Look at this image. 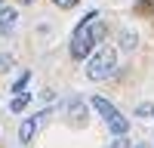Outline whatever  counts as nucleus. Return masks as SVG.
<instances>
[{
    "mask_svg": "<svg viewBox=\"0 0 154 148\" xmlns=\"http://www.w3.org/2000/svg\"><path fill=\"white\" fill-rule=\"evenodd\" d=\"M105 37V25H102L99 9H89L80 19V25L71 34V59H89L96 53V43Z\"/></svg>",
    "mask_w": 154,
    "mask_h": 148,
    "instance_id": "obj_1",
    "label": "nucleus"
},
{
    "mask_svg": "<svg viewBox=\"0 0 154 148\" xmlns=\"http://www.w3.org/2000/svg\"><path fill=\"white\" fill-rule=\"evenodd\" d=\"M114 71H117V53L111 46H102L86 59V77L89 80H108V77H114Z\"/></svg>",
    "mask_w": 154,
    "mask_h": 148,
    "instance_id": "obj_2",
    "label": "nucleus"
},
{
    "mask_svg": "<svg viewBox=\"0 0 154 148\" xmlns=\"http://www.w3.org/2000/svg\"><path fill=\"white\" fill-rule=\"evenodd\" d=\"M93 108H96V114H99L102 120L108 123V130H111L114 136H126V133H130V120H126V117L120 114V111H117V108H114V105L108 102V99L93 96Z\"/></svg>",
    "mask_w": 154,
    "mask_h": 148,
    "instance_id": "obj_3",
    "label": "nucleus"
},
{
    "mask_svg": "<svg viewBox=\"0 0 154 148\" xmlns=\"http://www.w3.org/2000/svg\"><path fill=\"white\" fill-rule=\"evenodd\" d=\"M43 117H49V111H37V114H28L22 120V127H19V142L22 145H28L31 139H34V133H37V127L43 123Z\"/></svg>",
    "mask_w": 154,
    "mask_h": 148,
    "instance_id": "obj_4",
    "label": "nucleus"
},
{
    "mask_svg": "<svg viewBox=\"0 0 154 148\" xmlns=\"http://www.w3.org/2000/svg\"><path fill=\"white\" fill-rule=\"evenodd\" d=\"M16 22H19V9L16 6H0V37L16 28Z\"/></svg>",
    "mask_w": 154,
    "mask_h": 148,
    "instance_id": "obj_5",
    "label": "nucleus"
},
{
    "mask_svg": "<svg viewBox=\"0 0 154 148\" xmlns=\"http://www.w3.org/2000/svg\"><path fill=\"white\" fill-rule=\"evenodd\" d=\"M28 102H31V96H16V99H12V102H9V108L16 111V114H22V111L28 108Z\"/></svg>",
    "mask_w": 154,
    "mask_h": 148,
    "instance_id": "obj_6",
    "label": "nucleus"
},
{
    "mask_svg": "<svg viewBox=\"0 0 154 148\" xmlns=\"http://www.w3.org/2000/svg\"><path fill=\"white\" fill-rule=\"evenodd\" d=\"M28 80H31V71H22V77L12 83V93H16V96H22V93H25V86H28Z\"/></svg>",
    "mask_w": 154,
    "mask_h": 148,
    "instance_id": "obj_7",
    "label": "nucleus"
},
{
    "mask_svg": "<svg viewBox=\"0 0 154 148\" xmlns=\"http://www.w3.org/2000/svg\"><path fill=\"white\" fill-rule=\"evenodd\" d=\"M120 46H123V49H136V34H133V31H123V34H120Z\"/></svg>",
    "mask_w": 154,
    "mask_h": 148,
    "instance_id": "obj_8",
    "label": "nucleus"
},
{
    "mask_svg": "<svg viewBox=\"0 0 154 148\" xmlns=\"http://www.w3.org/2000/svg\"><path fill=\"white\" fill-rule=\"evenodd\" d=\"M136 114H139V117H154V105H151V102H142V105L136 108Z\"/></svg>",
    "mask_w": 154,
    "mask_h": 148,
    "instance_id": "obj_9",
    "label": "nucleus"
},
{
    "mask_svg": "<svg viewBox=\"0 0 154 148\" xmlns=\"http://www.w3.org/2000/svg\"><path fill=\"white\" fill-rule=\"evenodd\" d=\"M108 148H130V139H126V136H117V139H114Z\"/></svg>",
    "mask_w": 154,
    "mask_h": 148,
    "instance_id": "obj_10",
    "label": "nucleus"
},
{
    "mask_svg": "<svg viewBox=\"0 0 154 148\" xmlns=\"http://www.w3.org/2000/svg\"><path fill=\"white\" fill-rule=\"evenodd\" d=\"M139 9H145V12H154V0H139Z\"/></svg>",
    "mask_w": 154,
    "mask_h": 148,
    "instance_id": "obj_11",
    "label": "nucleus"
},
{
    "mask_svg": "<svg viewBox=\"0 0 154 148\" xmlns=\"http://www.w3.org/2000/svg\"><path fill=\"white\" fill-rule=\"evenodd\" d=\"M53 3H56V6H62V9H71L77 0H53Z\"/></svg>",
    "mask_w": 154,
    "mask_h": 148,
    "instance_id": "obj_12",
    "label": "nucleus"
},
{
    "mask_svg": "<svg viewBox=\"0 0 154 148\" xmlns=\"http://www.w3.org/2000/svg\"><path fill=\"white\" fill-rule=\"evenodd\" d=\"M22 3H34V0H22Z\"/></svg>",
    "mask_w": 154,
    "mask_h": 148,
    "instance_id": "obj_13",
    "label": "nucleus"
},
{
    "mask_svg": "<svg viewBox=\"0 0 154 148\" xmlns=\"http://www.w3.org/2000/svg\"><path fill=\"white\" fill-rule=\"evenodd\" d=\"M139 148H148V145H139Z\"/></svg>",
    "mask_w": 154,
    "mask_h": 148,
    "instance_id": "obj_14",
    "label": "nucleus"
},
{
    "mask_svg": "<svg viewBox=\"0 0 154 148\" xmlns=\"http://www.w3.org/2000/svg\"><path fill=\"white\" fill-rule=\"evenodd\" d=\"M0 3H3V0H0Z\"/></svg>",
    "mask_w": 154,
    "mask_h": 148,
    "instance_id": "obj_15",
    "label": "nucleus"
}]
</instances>
